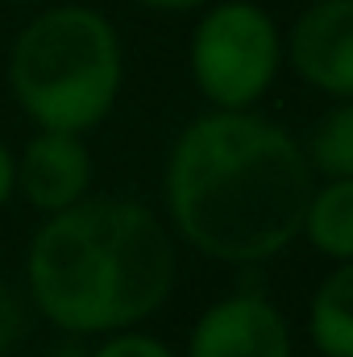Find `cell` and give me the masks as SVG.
<instances>
[{
    "instance_id": "cell-1",
    "label": "cell",
    "mask_w": 353,
    "mask_h": 357,
    "mask_svg": "<svg viewBox=\"0 0 353 357\" xmlns=\"http://www.w3.org/2000/svg\"><path fill=\"white\" fill-rule=\"evenodd\" d=\"M316 191L303 146L258 112H208L167 162L175 233L216 262H266L303 233Z\"/></svg>"
},
{
    "instance_id": "cell-2",
    "label": "cell",
    "mask_w": 353,
    "mask_h": 357,
    "mask_svg": "<svg viewBox=\"0 0 353 357\" xmlns=\"http://www.w3.org/2000/svg\"><path fill=\"white\" fill-rule=\"evenodd\" d=\"M171 229L137 199H80L29 241V299L67 333H121L154 316L175 287Z\"/></svg>"
},
{
    "instance_id": "cell-3",
    "label": "cell",
    "mask_w": 353,
    "mask_h": 357,
    "mask_svg": "<svg viewBox=\"0 0 353 357\" xmlns=\"http://www.w3.org/2000/svg\"><path fill=\"white\" fill-rule=\"evenodd\" d=\"M125 59L112 21L84 4L38 13L8 50V88L42 129L88 133L121 91Z\"/></svg>"
},
{
    "instance_id": "cell-4",
    "label": "cell",
    "mask_w": 353,
    "mask_h": 357,
    "mask_svg": "<svg viewBox=\"0 0 353 357\" xmlns=\"http://www.w3.org/2000/svg\"><path fill=\"white\" fill-rule=\"evenodd\" d=\"M283 63L278 25L250 0H225L191 33V79L212 108L246 112L262 100Z\"/></svg>"
},
{
    "instance_id": "cell-5",
    "label": "cell",
    "mask_w": 353,
    "mask_h": 357,
    "mask_svg": "<svg viewBox=\"0 0 353 357\" xmlns=\"http://www.w3.org/2000/svg\"><path fill=\"white\" fill-rule=\"evenodd\" d=\"M187 357H291V328L266 295L237 291L195 320Z\"/></svg>"
},
{
    "instance_id": "cell-6",
    "label": "cell",
    "mask_w": 353,
    "mask_h": 357,
    "mask_svg": "<svg viewBox=\"0 0 353 357\" xmlns=\"http://www.w3.org/2000/svg\"><path fill=\"white\" fill-rule=\"evenodd\" d=\"M283 50L303 84L337 100H353V0L308 4Z\"/></svg>"
},
{
    "instance_id": "cell-7",
    "label": "cell",
    "mask_w": 353,
    "mask_h": 357,
    "mask_svg": "<svg viewBox=\"0 0 353 357\" xmlns=\"http://www.w3.org/2000/svg\"><path fill=\"white\" fill-rule=\"evenodd\" d=\"M91 187V158L80 133H59L42 129L38 137L25 142L17 158V191L29 199V208L54 216L67 212L71 204L88 199Z\"/></svg>"
},
{
    "instance_id": "cell-8",
    "label": "cell",
    "mask_w": 353,
    "mask_h": 357,
    "mask_svg": "<svg viewBox=\"0 0 353 357\" xmlns=\"http://www.w3.org/2000/svg\"><path fill=\"white\" fill-rule=\"evenodd\" d=\"M312 345L324 357H353V262L329 270L308 312Z\"/></svg>"
},
{
    "instance_id": "cell-9",
    "label": "cell",
    "mask_w": 353,
    "mask_h": 357,
    "mask_svg": "<svg viewBox=\"0 0 353 357\" xmlns=\"http://www.w3.org/2000/svg\"><path fill=\"white\" fill-rule=\"evenodd\" d=\"M303 237L333 262H353V178H329L312 191Z\"/></svg>"
},
{
    "instance_id": "cell-10",
    "label": "cell",
    "mask_w": 353,
    "mask_h": 357,
    "mask_svg": "<svg viewBox=\"0 0 353 357\" xmlns=\"http://www.w3.org/2000/svg\"><path fill=\"white\" fill-rule=\"evenodd\" d=\"M308 167L324 178H353V100H337L308 137Z\"/></svg>"
},
{
    "instance_id": "cell-11",
    "label": "cell",
    "mask_w": 353,
    "mask_h": 357,
    "mask_svg": "<svg viewBox=\"0 0 353 357\" xmlns=\"http://www.w3.org/2000/svg\"><path fill=\"white\" fill-rule=\"evenodd\" d=\"M91 357H175L158 337H146V333H112L104 337V345L96 349Z\"/></svg>"
},
{
    "instance_id": "cell-12",
    "label": "cell",
    "mask_w": 353,
    "mask_h": 357,
    "mask_svg": "<svg viewBox=\"0 0 353 357\" xmlns=\"http://www.w3.org/2000/svg\"><path fill=\"white\" fill-rule=\"evenodd\" d=\"M25 324H29V316H25L21 295H17L8 282H0V357L25 337Z\"/></svg>"
},
{
    "instance_id": "cell-13",
    "label": "cell",
    "mask_w": 353,
    "mask_h": 357,
    "mask_svg": "<svg viewBox=\"0 0 353 357\" xmlns=\"http://www.w3.org/2000/svg\"><path fill=\"white\" fill-rule=\"evenodd\" d=\"M17 191V158L8 154V146L0 142V204Z\"/></svg>"
},
{
    "instance_id": "cell-14",
    "label": "cell",
    "mask_w": 353,
    "mask_h": 357,
    "mask_svg": "<svg viewBox=\"0 0 353 357\" xmlns=\"http://www.w3.org/2000/svg\"><path fill=\"white\" fill-rule=\"evenodd\" d=\"M137 4L163 8V13H187V8H204V4H212V0H137Z\"/></svg>"
},
{
    "instance_id": "cell-15",
    "label": "cell",
    "mask_w": 353,
    "mask_h": 357,
    "mask_svg": "<svg viewBox=\"0 0 353 357\" xmlns=\"http://www.w3.org/2000/svg\"><path fill=\"white\" fill-rule=\"evenodd\" d=\"M17 4H21V0H17Z\"/></svg>"
}]
</instances>
